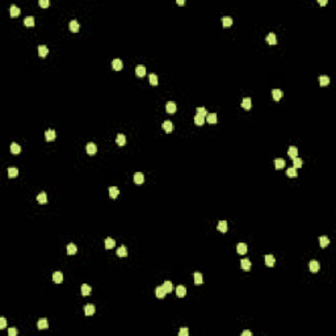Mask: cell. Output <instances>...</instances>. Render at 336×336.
<instances>
[{"instance_id": "ffe728a7", "label": "cell", "mask_w": 336, "mask_h": 336, "mask_svg": "<svg viewBox=\"0 0 336 336\" xmlns=\"http://www.w3.org/2000/svg\"><path fill=\"white\" fill-rule=\"evenodd\" d=\"M37 327L40 329H46L49 327V323H48V319H45V318H42V319L38 320L37 323Z\"/></svg>"}, {"instance_id": "ba28073f", "label": "cell", "mask_w": 336, "mask_h": 336, "mask_svg": "<svg viewBox=\"0 0 336 336\" xmlns=\"http://www.w3.org/2000/svg\"><path fill=\"white\" fill-rule=\"evenodd\" d=\"M319 268H320V265L316 260H311V261H310V271H311L312 273H316V272L319 271Z\"/></svg>"}, {"instance_id": "7dc6e473", "label": "cell", "mask_w": 336, "mask_h": 336, "mask_svg": "<svg viewBox=\"0 0 336 336\" xmlns=\"http://www.w3.org/2000/svg\"><path fill=\"white\" fill-rule=\"evenodd\" d=\"M38 4H40V7H44V8H46V7H49V0H40L38 1Z\"/></svg>"}, {"instance_id": "277c9868", "label": "cell", "mask_w": 336, "mask_h": 336, "mask_svg": "<svg viewBox=\"0 0 336 336\" xmlns=\"http://www.w3.org/2000/svg\"><path fill=\"white\" fill-rule=\"evenodd\" d=\"M135 74L139 76V78H143L145 75H146V67L143 65H139L135 67Z\"/></svg>"}, {"instance_id": "3957f363", "label": "cell", "mask_w": 336, "mask_h": 336, "mask_svg": "<svg viewBox=\"0 0 336 336\" xmlns=\"http://www.w3.org/2000/svg\"><path fill=\"white\" fill-rule=\"evenodd\" d=\"M96 151H97V146H96L93 142H89L88 145H87V152H88L89 155H95Z\"/></svg>"}, {"instance_id": "4fadbf2b", "label": "cell", "mask_w": 336, "mask_h": 336, "mask_svg": "<svg viewBox=\"0 0 336 336\" xmlns=\"http://www.w3.org/2000/svg\"><path fill=\"white\" fill-rule=\"evenodd\" d=\"M265 264L268 265V267H273V265L276 264V259L273 255H267L265 256Z\"/></svg>"}, {"instance_id": "8fae6325", "label": "cell", "mask_w": 336, "mask_h": 336, "mask_svg": "<svg viewBox=\"0 0 336 336\" xmlns=\"http://www.w3.org/2000/svg\"><path fill=\"white\" fill-rule=\"evenodd\" d=\"M9 13H11V16L12 17L18 16V15H20V8L17 7V5H15V4H12V5L9 7Z\"/></svg>"}, {"instance_id": "5bb4252c", "label": "cell", "mask_w": 336, "mask_h": 336, "mask_svg": "<svg viewBox=\"0 0 336 336\" xmlns=\"http://www.w3.org/2000/svg\"><path fill=\"white\" fill-rule=\"evenodd\" d=\"M155 294H156L158 298H164L167 293H166V290H164L163 286H158V288L155 289Z\"/></svg>"}, {"instance_id": "ac0fdd59", "label": "cell", "mask_w": 336, "mask_h": 336, "mask_svg": "<svg viewBox=\"0 0 336 336\" xmlns=\"http://www.w3.org/2000/svg\"><path fill=\"white\" fill-rule=\"evenodd\" d=\"M267 42H268L269 45H276L277 44V37H276L275 33H269L268 36H267Z\"/></svg>"}, {"instance_id": "6da1fadb", "label": "cell", "mask_w": 336, "mask_h": 336, "mask_svg": "<svg viewBox=\"0 0 336 336\" xmlns=\"http://www.w3.org/2000/svg\"><path fill=\"white\" fill-rule=\"evenodd\" d=\"M185 294H187V288L184 285H179L176 288V295L179 297V298H183V297H185Z\"/></svg>"}, {"instance_id": "cb8c5ba5", "label": "cell", "mask_w": 336, "mask_h": 336, "mask_svg": "<svg viewBox=\"0 0 336 336\" xmlns=\"http://www.w3.org/2000/svg\"><path fill=\"white\" fill-rule=\"evenodd\" d=\"M116 142H117L118 146H123L126 143V137L123 135V134H118V135L116 137Z\"/></svg>"}, {"instance_id": "ab89813d", "label": "cell", "mask_w": 336, "mask_h": 336, "mask_svg": "<svg viewBox=\"0 0 336 336\" xmlns=\"http://www.w3.org/2000/svg\"><path fill=\"white\" fill-rule=\"evenodd\" d=\"M91 286L89 285H87V284H83L82 285V294L83 295H89L91 294Z\"/></svg>"}, {"instance_id": "e575fe53", "label": "cell", "mask_w": 336, "mask_h": 336, "mask_svg": "<svg viewBox=\"0 0 336 336\" xmlns=\"http://www.w3.org/2000/svg\"><path fill=\"white\" fill-rule=\"evenodd\" d=\"M286 175H288L289 177H297V175H298V172H297V168H294V167H290V168H288V170H286Z\"/></svg>"}, {"instance_id": "5b68a950", "label": "cell", "mask_w": 336, "mask_h": 336, "mask_svg": "<svg viewBox=\"0 0 336 336\" xmlns=\"http://www.w3.org/2000/svg\"><path fill=\"white\" fill-rule=\"evenodd\" d=\"M53 281H54L55 284H61V282L63 281V273H62V272H55V273H53Z\"/></svg>"}, {"instance_id": "2e32d148", "label": "cell", "mask_w": 336, "mask_h": 336, "mask_svg": "<svg viewBox=\"0 0 336 336\" xmlns=\"http://www.w3.org/2000/svg\"><path fill=\"white\" fill-rule=\"evenodd\" d=\"M242 106L244 109H251L252 108V101H251V98L250 97H244L243 98V101H242Z\"/></svg>"}, {"instance_id": "83f0119b", "label": "cell", "mask_w": 336, "mask_h": 336, "mask_svg": "<svg viewBox=\"0 0 336 336\" xmlns=\"http://www.w3.org/2000/svg\"><path fill=\"white\" fill-rule=\"evenodd\" d=\"M17 175H18V170H17L16 167H9V168H8V176H9V179L16 177Z\"/></svg>"}, {"instance_id": "74e56055", "label": "cell", "mask_w": 336, "mask_h": 336, "mask_svg": "<svg viewBox=\"0 0 336 336\" xmlns=\"http://www.w3.org/2000/svg\"><path fill=\"white\" fill-rule=\"evenodd\" d=\"M319 83H320L322 87H326V85L329 84V78L328 76H326V75H322V76L319 78Z\"/></svg>"}, {"instance_id": "60d3db41", "label": "cell", "mask_w": 336, "mask_h": 336, "mask_svg": "<svg viewBox=\"0 0 336 336\" xmlns=\"http://www.w3.org/2000/svg\"><path fill=\"white\" fill-rule=\"evenodd\" d=\"M206 121L209 123H215L217 122V114L215 113H210V114L206 116Z\"/></svg>"}, {"instance_id": "f1b7e54d", "label": "cell", "mask_w": 336, "mask_h": 336, "mask_svg": "<svg viewBox=\"0 0 336 336\" xmlns=\"http://www.w3.org/2000/svg\"><path fill=\"white\" fill-rule=\"evenodd\" d=\"M202 282H204L202 275H201L200 272H196V273H194V284H196V285H201Z\"/></svg>"}, {"instance_id": "4316f807", "label": "cell", "mask_w": 336, "mask_h": 336, "mask_svg": "<svg viewBox=\"0 0 336 336\" xmlns=\"http://www.w3.org/2000/svg\"><path fill=\"white\" fill-rule=\"evenodd\" d=\"M79 22L76 20H71L70 21V29H71V32H74V33H76V32L79 30Z\"/></svg>"}, {"instance_id": "ee69618b", "label": "cell", "mask_w": 336, "mask_h": 336, "mask_svg": "<svg viewBox=\"0 0 336 336\" xmlns=\"http://www.w3.org/2000/svg\"><path fill=\"white\" fill-rule=\"evenodd\" d=\"M302 164H303V162L299 159V158H294V159H293V167H294V168H301Z\"/></svg>"}, {"instance_id": "52a82bcc", "label": "cell", "mask_w": 336, "mask_h": 336, "mask_svg": "<svg viewBox=\"0 0 336 336\" xmlns=\"http://www.w3.org/2000/svg\"><path fill=\"white\" fill-rule=\"evenodd\" d=\"M95 311H96L95 305H87L84 307V312H85V315H87V316L93 315V314H95Z\"/></svg>"}, {"instance_id": "7402d4cb", "label": "cell", "mask_w": 336, "mask_h": 336, "mask_svg": "<svg viewBox=\"0 0 336 336\" xmlns=\"http://www.w3.org/2000/svg\"><path fill=\"white\" fill-rule=\"evenodd\" d=\"M240 267H242V269H244V271H250V269H251V261H250L248 259H243L240 261Z\"/></svg>"}, {"instance_id": "1f68e13d", "label": "cell", "mask_w": 336, "mask_h": 336, "mask_svg": "<svg viewBox=\"0 0 336 336\" xmlns=\"http://www.w3.org/2000/svg\"><path fill=\"white\" fill-rule=\"evenodd\" d=\"M217 228H218V231H221V232H226V231H227V222L221 221L219 223H218Z\"/></svg>"}, {"instance_id": "c3c4849f", "label": "cell", "mask_w": 336, "mask_h": 336, "mask_svg": "<svg viewBox=\"0 0 336 336\" xmlns=\"http://www.w3.org/2000/svg\"><path fill=\"white\" fill-rule=\"evenodd\" d=\"M188 333H189L188 328H181L180 331H179V336H188Z\"/></svg>"}, {"instance_id": "7c38bea8", "label": "cell", "mask_w": 336, "mask_h": 336, "mask_svg": "<svg viewBox=\"0 0 336 336\" xmlns=\"http://www.w3.org/2000/svg\"><path fill=\"white\" fill-rule=\"evenodd\" d=\"M288 155L292 158V159H294V158H297V155H298V149L295 146H290L288 150Z\"/></svg>"}, {"instance_id": "f907efd6", "label": "cell", "mask_w": 336, "mask_h": 336, "mask_svg": "<svg viewBox=\"0 0 336 336\" xmlns=\"http://www.w3.org/2000/svg\"><path fill=\"white\" fill-rule=\"evenodd\" d=\"M8 335L9 336H16L17 335V329L16 328H9L8 329Z\"/></svg>"}, {"instance_id": "d590c367", "label": "cell", "mask_w": 336, "mask_h": 336, "mask_svg": "<svg viewBox=\"0 0 336 336\" xmlns=\"http://www.w3.org/2000/svg\"><path fill=\"white\" fill-rule=\"evenodd\" d=\"M163 129L166 130L167 133H171L173 130V125H172V122L171 121H164L163 122Z\"/></svg>"}, {"instance_id": "b9f144b4", "label": "cell", "mask_w": 336, "mask_h": 336, "mask_svg": "<svg viewBox=\"0 0 336 336\" xmlns=\"http://www.w3.org/2000/svg\"><path fill=\"white\" fill-rule=\"evenodd\" d=\"M24 24L26 26H33L34 25V17L33 16H26L24 18Z\"/></svg>"}, {"instance_id": "f5cc1de1", "label": "cell", "mask_w": 336, "mask_h": 336, "mask_svg": "<svg viewBox=\"0 0 336 336\" xmlns=\"http://www.w3.org/2000/svg\"><path fill=\"white\" fill-rule=\"evenodd\" d=\"M327 3H328L327 0H319V4H320V5H326Z\"/></svg>"}, {"instance_id": "30bf717a", "label": "cell", "mask_w": 336, "mask_h": 336, "mask_svg": "<svg viewBox=\"0 0 336 336\" xmlns=\"http://www.w3.org/2000/svg\"><path fill=\"white\" fill-rule=\"evenodd\" d=\"M166 110L168 113H175L176 112V104H175L173 101H168L166 104Z\"/></svg>"}, {"instance_id": "f35d334b", "label": "cell", "mask_w": 336, "mask_h": 336, "mask_svg": "<svg viewBox=\"0 0 336 336\" xmlns=\"http://www.w3.org/2000/svg\"><path fill=\"white\" fill-rule=\"evenodd\" d=\"M319 242H320V247L322 248H326L327 246L329 244V239L327 238V236H324V235L319 238Z\"/></svg>"}, {"instance_id": "484cf974", "label": "cell", "mask_w": 336, "mask_h": 336, "mask_svg": "<svg viewBox=\"0 0 336 336\" xmlns=\"http://www.w3.org/2000/svg\"><path fill=\"white\" fill-rule=\"evenodd\" d=\"M37 201L40 204H46V202H48V196H46V193H45V192H41V193L37 196Z\"/></svg>"}, {"instance_id": "d6986e66", "label": "cell", "mask_w": 336, "mask_h": 336, "mask_svg": "<svg viewBox=\"0 0 336 336\" xmlns=\"http://www.w3.org/2000/svg\"><path fill=\"white\" fill-rule=\"evenodd\" d=\"M272 96H273V100H276V101H279L280 98L282 97V91L281 89H272Z\"/></svg>"}, {"instance_id": "d4e9b609", "label": "cell", "mask_w": 336, "mask_h": 336, "mask_svg": "<svg viewBox=\"0 0 336 336\" xmlns=\"http://www.w3.org/2000/svg\"><path fill=\"white\" fill-rule=\"evenodd\" d=\"M286 166V163H285V160L284 159H276L275 160V167H276V170H282L284 167Z\"/></svg>"}, {"instance_id": "4dcf8cb0", "label": "cell", "mask_w": 336, "mask_h": 336, "mask_svg": "<svg viewBox=\"0 0 336 336\" xmlns=\"http://www.w3.org/2000/svg\"><path fill=\"white\" fill-rule=\"evenodd\" d=\"M114 246H116L114 239H112V238H106L105 239V248L106 250H112Z\"/></svg>"}, {"instance_id": "9a60e30c", "label": "cell", "mask_w": 336, "mask_h": 336, "mask_svg": "<svg viewBox=\"0 0 336 336\" xmlns=\"http://www.w3.org/2000/svg\"><path fill=\"white\" fill-rule=\"evenodd\" d=\"M143 181H145V176H143L142 172L134 173V183L135 184H142Z\"/></svg>"}, {"instance_id": "816d5d0a", "label": "cell", "mask_w": 336, "mask_h": 336, "mask_svg": "<svg viewBox=\"0 0 336 336\" xmlns=\"http://www.w3.org/2000/svg\"><path fill=\"white\" fill-rule=\"evenodd\" d=\"M251 335H252L251 331H243L242 332V336H251Z\"/></svg>"}, {"instance_id": "7bdbcfd3", "label": "cell", "mask_w": 336, "mask_h": 336, "mask_svg": "<svg viewBox=\"0 0 336 336\" xmlns=\"http://www.w3.org/2000/svg\"><path fill=\"white\" fill-rule=\"evenodd\" d=\"M163 288L166 290V293H171L173 290V286H172V282L171 281H164L163 284Z\"/></svg>"}, {"instance_id": "44dd1931", "label": "cell", "mask_w": 336, "mask_h": 336, "mask_svg": "<svg viewBox=\"0 0 336 336\" xmlns=\"http://www.w3.org/2000/svg\"><path fill=\"white\" fill-rule=\"evenodd\" d=\"M11 152L12 154H15V155H17V154H20L21 152V147L17 145L16 142H13V143H11Z\"/></svg>"}, {"instance_id": "db71d44e", "label": "cell", "mask_w": 336, "mask_h": 336, "mask_svg": "<svg viewBox=\"0 0 336 336\" xmlns=\"http://www.w3.org/2000/svg\"><path fill=\"white\" fill-rule=\"evenodd\" d=\"M176 3H177V4H180V5H183V4H184V0H177Z\"/></svg>"}, {"instance_id": "e0dca14e", "label": "cell", "mask_w": 336, "mask_h": 336, "mask_svg": "<svg viewBox=\"0 0 336 336\" xmlns=\"http://www.w3.org/2000/svg\"><path fill=\"white\" fill-rule=\"evenodd\" d=\"M119 194V189L117 187H110L109 188V196L112 197V198H117Z\"/></svg>"}, {"instance_id": "bcb514c9", "label": "cell", "mask_w": 336, "mask_h": 336, "mask_svg": "<svg viewBox=\"0 0 336 336\" xmlns=\"http://www.w3.org/2000/svg\"><path fill=\"white\" fill-rule=\"evenodd\" d=\"M197 114L202 116V117H206V116H207V112H206V109H205V108H202V106L200 108V106H198V108H197Z\"/></svg>"}, {"instance_id": "681fc988", "label": "cell", "mask_w": 336, "mask_h": 336, "mask_svg": "<svg viewBox=\"0 0 336 336\" xmlns=\"http://www.w3.org/2000/svg\"><path fill=\"white\" fill-rule=\"evenodd\" d=\"M5 327H7V319L0 318V328H5Z\"/></svg>"}, {"instance_id": "9c48e42d", "label": "cell", "mask_w": 336, "mask_h": 336, "mask_svg": "<svg viewBox=\"0 0 336 336\" xmlns=\"http://www.w3.org/2000/svg\"><path fill=\"white\" fill-rule=\"evenodd\" d=\"M45 138H46V141H54L57 138V134H55V131L53 129H50L45 133Z\"/></svg>"}, {"instance_id": "f6af8a7d", "label": "cell", "mask_w": 336, "mask_h": 336, "mask_svg": "<svg viewBox=\"0 0 336 336\" xmlns=\"http://www.w3.org/2000/svg\"><path fill=\"white\" fill-rule=\"evenodd\" d=\"M150 84L158 85V75L156 74H150Z\"/></svg>"}, {"instance_id": "8d00e7d4", "label": "cell", "mask_w": 336, "mask_h": 336, "mask_svg": "<svg viewBox=\"0 0 336 336\" xmlns=\"http://www.w3.org/2000/svg\"><path fill=\"white\" fill-rule=\"evenodd\" d=\"M194 123H196V125H198V126H202L205 123V117H202V116H200V114H197L196 117H194Z\"/></svg>"}, {"instance_id": "7a4b0ae2", "label": "cell", "mask_w": 336, "mask_h": 336, "mask_svg": "<svg viewBox=\"0 0 336 336\" xmlns=\"http://www.w3.org/2000/svg\"><path fill=\"white\" fill-rule=\"evenodd\" d=\"M112 67H113V70H116V71H119V70L122 68V61L118 59V58L113 59L112 61Z\"/></svg>"}, {"instance_id": "8992f818", "label": "cell", "mask_w": 336, "mask_h": 336, "mask_svg": "<svg viewBox=\"0 0 336 336\" xmlns=\"http://www.w3.org/2000/svg\"><path fill=\"white\" fill-rule=\"evenodd\" d=\"M48 53H49L48 46H45V45H40V46H38V55H40V57L45 58L48 55Z\"/></svg>"}, {"instance_id": "836d02e7", "label": "cell", "mask_w": 336, "mask_h": 336, "mask_svg": "<svg viewBox=\"0 0 336 336\" xmlns=\"http://www.w3.org/2000/svg\"><path fill=\"white\" fill-rule=\"evenodd\" d=\"M76 251H78V247H76L74 243H70V244L67 246V253L68 255H75Z\"/></svg>"}, {"instance_id": "f546056e", "label": "cell", "mask_w": 336, "mask_h": 336, "mask_svg": "<svg viewBox=\"0 0 336 336\" xmlns=\"http://www.w3.org/2000/svg\"><path fill=\"white\" fill-rule=\"evenodd\" d=\"M117 255H118L119 257H125V256H127V250H126L125 246L118 247V250H117Z\"/></svg>"}, {"instance_id": "603a6c76", "label": "cell", "mask_w": 336, "mask_h": 336, "mask_svg": "<svg viewBox=\"0 0 336 336\" xmlns=\"http://www.w3.org/2000/svg\"><path fill=\"white\" fill-rule=\"evenodd\" d=\"M236 251H238V253L244 255L246 252H247V244H246V243H239V244L236 246Z\"/></svg>"}, {"instance_id": "d6a6232c", "label": "cell", "mask_w": 336, "mask_h": 336, "mask_svg": "<svg viewBox=\"0 0 336 336\" xmlns=\"http://www.w3.org/2000/svg\"><path fill=\"white\" fill-rule=\"evenodd\" d=\"M222 24H223V26H231L232 25V18H231L230 16H224L222 17Z\"/></svg>"}]
</instances>
